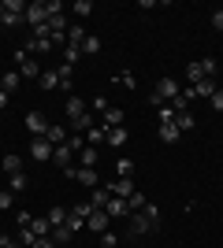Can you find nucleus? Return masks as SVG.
Listing matches in <instances>:
<instances>
[{
	"label": "nucleus",
	"instance_id": "1",
	"mask_svg": "<svg viewBox=\"0 0 223 248\" xmlns=\"http://www.w3.org/2000/svg\"><path fill=\"white\" fill-rule=\"evenodd\" d=\"M71 182H78V186H86V189H97L101 186V174H97V167H67L64 170Z\"/></svg>",
	"mask_w": 223,
	"mask_h": 248
},
{
	"label": "nucleus",
	"instance_id": "2",
	"mask_svg": "<svg viewBox=\"0 0 223 248\" xmlns=\"http://www.w3.org/2000/svg\"><path fill=\"white\" fill-rule=\"evenodd\" d=\"M22 22H30L34 30H37V26H45V22H49V4H45V0H34V4H26V15H22Z\"/></svg>",
	"mask_w": 223,
	"mask_h": 248
},
{
	"label": "nucleus",
	"instance_id": "3",
	"mask_svg": "<svg viewBox=\"0 0 223 248\" xmlns=\"http://www.w3.org/2000/svg\"><path fill=\"white\" fill-rule=\"evenodd\" d=\"M179 93H182V89H179V82H175L171 74H164V78H160V82H156V89H153V96H156L160 104L175 100V96H179Z\"/></svg>",
	"mask_w": 223,
	"mask_h": 248
},
{
	"label": "nucleus",
	"instance_id": "4",
	"mask_svg": "<svg viewBox=\"0 0 223 248\" xmlns=\"http://www.w3.org/2000/svg\"><path fill=\"white\" fill-rule=\"evenodd\" d=\"M153 230H156V222H153L145 211H134V215H130V237H145Z\"/></svg>",
	"mask_w": 223,
	"mask_h": 248
},
{
	"label": "nucleus",
	"instance_id": "5",
	"mask_svg": "<svg viewBox=\"0 0 223 248\" xmlns=\"http://www.w3.org/2000/svg\"><path fill=\"white\" fill-rule=\"evenodd\" d=\"M15 63H19V67H22V78H41V71H45V67H41V63H37V60H34V56H26V52H15Z\"/></svg>",
	"mask_w": 223,
	"mask_h": 248
},
{
	"label": "nucleus",
	"instance_id": "6",
	"mask_svg": "<svg viewBox=\"0 0 223 248\" xmlns=\"http://www.w3.org/2000/svg\"><path fill=\"white\" fill-rule=\"evenodd\" d=\"M49 126H52V123H49L41 111H30V115H26V130H30L34 137H45V134H49Z\"/></svg>",
	"mask_w": 223,
	"mask_h": 248
},
{
	"label": "nucleus",
	"instance_id": "7",
	"mask_svg": "<svg viewBox=\"0 0 223 248\" xmlns=\"http://www.w3.org/2000/svg\"><path fill=\"white\" fill-rule=\"evenodd\" d=\"M190 89H193V100H201V96H205V100H212L216 89H220V82H216V78H201V82L190 85Z\"/></svg>",
	"mask_w": 223,
	"mask_h": 248
},
{
	"label": "nucleus",
	"instance_id": "8",
	"mask_svg": "<svg viewBox=\"0 0 223 248\" xmlns=\"http://www.w3.org/2000/svg\"><path fill=\"white\" fill-rule=\"evenodd\" d=\"M71 159H74V148H71V145H56V148H52V163L60 167V170H67V167H74Z\"/></svg>",
	"mask_w": 223,
	"mask_h": 248
},
{
	"label": "nucleus",
	"instance_id": "9",
	"mask_svg": "<svg viewBox=\"0 0 223 248\" xmlns=\"http://www.w3.org/2000/svg\"><path fill=\"white\" fill-rule=\"evenodd\" d=\"M108 222H112V218H108V211H104V207H93V215L86 218V226L93 230V233H104V230H108Z\"/></svg>",
	"mask_w": 223,
	"mask_h": 248
},
{
	"label": "nucleus",
	"instance_id": "10",
	"mask_svg": "<svg viewBox=\"0 0 223 248\" xmlns=\"http://www.w3.org/2000/svg\"><path fill=\"white\" fill-rule=\"evenodd\" d=\"M108 189H112V197H119V200H127L130 193H134V182H130V178H116V182H108Z\"/></svg>",
	"mask_w": 223,
	"mask_h": 248
},
{
	"label": "nucleus",
	"instance_id": "11",
	"mask_svg": "<svg viewBox=\"0 0 223 248\" xmlns=\"http://www.w3.org/2000/svg\"><path fill=\"white\" fill-rule=\"evenodd\" d=\"M104 211H108V218H130V207H127V200H119V197H112L104 204Z\"/></svg>",
	"mask_w": 223,
	"mask_h": 248
},
{
	"label": "nucleus",
	"instance_id": "12",
	"mask_svg": "<svg viewBox=\"0 0 223 248\" xmlns=\"http://www.w3.org/2000/svg\"><path fill=\"white\" fill-rule=\"evenodd\" d=\"M30 155L45 163V159H52V145H49L45 137H34V145H30Z\"/></svg>",
	"mask_w": 223,
	"mask_h": 248
},
{
	"label": "nucleus",
	"instance_id": "13",
	"mask_svg": "<svg viewBox=\"0 0 223 248\" xmlns=\"http://www.w3.org/2000/svg\"><path fill=\"white\" fill-rule=\"evenodd\" d=\"M127 123V115H123V108H108L104 111V130H116V126Z\"/></svg>",
	"mask_w": 223,
	"mask_h": 248
},
{
	"label": "nucleus",
	"instance_id": "14",
	"mask_svg": "<svg viewBox=\"0 0 223 248\" xmlns=\"http://www.w3.org/2000/svg\"><path fill=\"white\" fill-rule=\"evenodd\" d=\"M104 141H108L112 148H123V145L130 141V134L123 130V126H116V130H108V134H104Z\"/></svg>",
	"mask_w": 223,
	"mask_h": 248
},
{
	"label": "nucleus",
	"instance_id": "15",
	"mask_svg": "<svg viewBox=\"0 0 223 248\" xmlns=\"http://www.w3.org/2000/svg\"><path fill=\"white\" fill-rule=\"evenodd\" d=\"M179 137H182V130L175 123H164V126H160V141H164V145H175Z\"/></svg>",
	"mask_w": 223,
	"mask_h": 248
},
{
	"label": "nucleus",
	"instance_id": "16",
	"mask_svg": "<svg viewBox=\"0 0 223 248\" xmlns=\"http://www.w3.org/2000/svg\"><path fill=\"white\" fill-rule=\"evenodd\" d=\"M86 37H89V33L82 30V22H71V26H67V45H78V48H82Z\"/></svg>",
	"mask_w": 223,
	"mask_h": 248
},
{
	"label": "nucleus",
	"instance_id": "17",
	"mask_svg": "<svg viewBox=\"0 0 223 248\" xmlns=\"http://www.w3.org/2000/svg\"><path fill=\"white\" fill-rule=\"evenodd\" d=\"M19 85H22V74L19 71H8L4 78H0V89H4V93H15Z\"/></svg>",
	"mask_w": 223,
	"mask_h": 248
},
{
	"label": "nucleus",
	"instance_id": "18",
	"mask_svg": "<svg viewBox=\"0 0 223 248\" xmlns=\"http://www.w3.org/2000/svg\"><path fill=\"white\" fill-rule=\"evenodd\" d=\"M93 126H97V119H93V111H86L82 115V119H74V123H71V130H78V134H89V130H93Z\"/></svg>",
	"mask_w": 223,
	"mask_h": 248
},
{
	"label": "nucleus",
	"instance_id": "19",
	"mask_svg": "<svg viewBox=\"0 0 223 248\" xmlns=\"http://www.w3.org/2000/svg\"><path fill=\"white\" fill-rule=\"evenodd\" d=\"M30 233H34V237H49V233H52L49 215H45V218H34V222H30Z\"/></svg>",
	"mask_w": 223,
	"mask_h": 248
},
{
	"label": "nucleus",
	"instance_id": "20",
	"mask_svg": "<svg viewBox=\"0 0 223 248\" xmlns=\"http://www.w3.org/2000/svg\"><path fill=\"white\" fill-rule=\"evenodd\" d=\"M71 241H74L71 226H52V245H71Z\"/></svg>",
	"mask_w": 223,
	"mask_h": 248
},
{
	"label": "nucleus",
	"instance_id": "21",
	"mask_svg": "<svg viewBox=\"0 0 223 248\" xmlns=\"http://www.w3.org/2000/svg\"><path fill=\"white\" fill-rule=\"evenodd\" d=\"M45 141H49V145H67V130L64 126H49V134H45Z\"/></svg>",
	"mask_w": 223,
	"mask_h": 248
},
{
	"label": "nucleus",
	"instance_id": "22",
	"mask_svg": "<svg viewBox=\"0 0 223 248\" xmlns=\"http://www.w3.org/2000/svg\"><path fill=\"white\" fill-rule=\"evenodd\" d=\"M82 115H86V104L78 100V96H71V100H67V119L74 123V119H82Z\"/></svg>",
	"mask_w": 223,
	"mask_h": 248
},
{
	"label": "nucleus",
	"instance_id": "23",
	"mask_svg": "<svg viewBox=\"0 0 223 248\" xmlns=\"http://www.w3.org/2000/svg\"><path fill=\"white\" fill-rule=\"evenodd\" d=\"M41 89H60V71H41Z\"/></svg>",
	"mask_w": 223,
	"mask_h": 248
},
{
	"label": "nucleus",
	"instance_id": "24",
	"mask_svg": "<svg viewBox=\"0 0 223 248\" xmlns=\"http://www.w3.org/2000/svg\"><path fill=\"white\" fill-rule=\"evenodd\" d=\"M145 204H149V200L141 197V189H134V193L127 197V207H130V215H134V211H145Z\"/></svg>",
	"mask_w": 223,
	"mask_h": 248
},
{
	"label": "nucleus",
	"instance_id": "25",
	"mask_svg": "<svg viewBox=\"0 0 223 248\" xmlns=\"http://www.w3.org/2000/svg\"><path fill=\"white\" fill-rule=\"evenodd\" d=\"M71 11L78 15V19H89V15H93V0H74Z\"/></svg>",
	"mask_w": 223,
	"mask_h": 248
},
{
	"label": "nucleus",
	"instance_id": "26",
	"mask_svg": "<svg viewBox=\"0 0 223 248\" xmlns=\"http://www.w3.org/2000/svg\"><path fill=\"white\" fill-rule=\"evenodd\" d=\"M67 26H71L67 15H49V30H52V33H67Z\"/></svg>",
	"mask_w": 223,
	"mask_h": 248
},
{
	"label": "nucleus",
	"instance_id": "27",
	"mask_svg": "<svg viewBox=\"0 0 223 248\" xmlns=\"http://www.w3.org/2000/svg\"><path fill=\"white\" fill-rule=\"evenodd\" d=\"M108 200H112V193H108V189H101V186H97V189H93V197H89V204H93V207H104Z\"/></svg>",
	"mask_w": 223,
	"mask_h": 248
},
{
	"label": "nucleus",
	"instance_id": "28",
	"mask_svg": "<svg viewBox=\"0 0 223 248\" xmlns=\"http://www.w3.org/2000/svg\"><path fill=\"white\" fill-rule=\"evenodd\" d=\"M8 189L11 193H22V189H26V174H22V170L19 174H8Z\"/></svg>",
	"mask_w": 223,
	"mask_h": 248
},
{
	"label": "nucleus",
	"instance_id": "29",
	"mask_svg": "<svg viewBox=\"0 0 223 248\" xmlns=\"http://www.w3.org/2000/svg\"><path fill=\"white\" fill-rule=\"evenodd\" d=\"M104 134H108V130H104V126H93V130H89V134H86V145H101V141H104Z\"/></svg>",
	"mask_w": 223,
	"mask_h": 248
},
{
	"label": "nucleus",
	"instance_id": "30",
	"mask_svg": "<svg viewBox=\"0 0 223 248\" xmlns=\"http://www.w3.org/2000/svg\"><path fill=\"white\" fill-rule=\"evenodd\" d=\"M197 63H201V74H205V78H212V74L220 71V63H216L212 56H205V60H197Z\"/></svg>",
	"mask_w": 223,
	"mask_h": 248
},
{
	"label": "nucleus",
	"instance_id": "31",
	"mask_svg": "<svg viewBox=\"0 0 223 248\" xmlns=\"http://www.w3.org/2000/svg\"><path fill=\"white\" fill-rule=\"evenodd\" d=\"M116 170L119 178H134V159H116Z\"/></svg>",
	"mask_w": 223,
	"mask_h": 248
},
{
	"label": "nucleus",
	"instance_id": "32",
	"mask_svg": "<svg viewBox=\"0 0 223 248\" xmlns=\"http://www.w3.org/2000/svg\"><path fill=\"white\" fill-rule=\"evenodd\" d=\"M82 52H86V56H97V52H101V37H93V33H89V37L82 41Z\"/></svg>",
	"mask_w": 223,
	"mask_h": 248
},
{
	"label": "nucleus",
	"instance_id": "33",
	"mask_svg": "<svg viewBox=\"0 0 223 248\" xmlns=\"http://www.w3.org/2000/svg\"><path fill=\"white\" fill-rule=\"evenodd\" d=\"M78 56H82V48H78V45H64V60H67V67H74V63H78Z\"/></svg>",
	"mask_w": 223,
	"mask_h": 248
},
{
	"label": "nucleus",
	"instance_id": "34",
	"mask_svg": "<svg viewBox=\"0 0 223 248\" xmlns=\"http://www.w3.org/2000/svg\"><path fill=\"white\" fill-rule=\"evenodd\" d=\"M175 126H179V130H193L197 123H193V115H190V111H179V115H175Z\"/></svg>",
	"mask_w": 223,
	"mask_h": 248
},
{
	"label": "nucleus",
	"instance_id": "35",
	"mask_svg": "<svg viewBox=\"0 0 223 248\" xmlns=\"http://www.w3.org/2000/svg\"><path fill=\"white\" fill-rule=\"evenodd\" d=\"M4 170H8V174H19V170H22V159H19V155H4Z\"/></svg>",
	"mask_w": 223,
	"mask_h": 248
},
{
	"label": "nucleus",
	"instance_id": "36",
	"mask_svg": "<svg viewBox=\"0 0 223 248\" xmlns=\"http://www.w3.org/2000/svg\"><path fill=\"white\" fill-rule=\"evenodd\" d=\"M49 222H52V226H64L67 222V207H52V211H49Z\"/></svg>",
	"mask_w": 223,
	"mask_h": 248
},
{
	"label": "nucleus",
	"instance_id": "37",
	"mask_svg": "<svg viewBox=\"0 0 223 248\" xmlns=\"http://www.w3.org/2000/svg\"><path fill=\"white\" fill-rule=\"evenodd\" d=\"M82 167H97V148H93V145L82 148Z\"/></svg>",
	"mask_w": 223,
	"mask_h": 248
},
{
	"label": "nucleus",
	"instance_id": "38",
	"mask_svg": "<svg viewBox=\"0 0 223 248\" xmlns=\"http://www.w3.org/2000/svg\"><path fill=\"white\" fill-rule=\"evenodd\" d=\"M186 78H190L193 85H197V82H201V78H205V74H201V63H197V60H193L190 67H186Z\"/></svg>",
	"mask_w": 223,
	"mask_h": 248
},
{
	"label": "nucleus",
	"instance_id": "39",
	"mask_svg": "<svg viewBox=\"0 0 223 248\" xmlns=\"http://www.w3.org/2000/svg\"><path fill=\"white\" fill-rule=\"evenodd\" d=\"M11 204H15V193H11V189H0V211H11Z\"/></svg>",
	"mask_w": 223,
	"mask_h": 248
},
{
	"label": "nucleus",
	"instance_id": "40",
	"mask_svg": "<svg viewBox=\"0 0 223 248\" xmlns=\"http://www.w3.org/2000/svg\"><path fill=\"white\" fill-rule=\"evenodd\" d=\"M156 111H160V126H164V123H175V111H171V104H160Z\"/></svg>",
	"mask_w": 223,
	"mask_h": 248
},
{
	"label": "nucleus",
	"instance_id": "41",
	"mask_svg": "<svg viewBox=\"0 0 223 248\" xmlns=\"http://www.w3.org/2000/svg\"><path fill=\"white\" fill-rule=\"evenodd\" d=\"M116 245H119V237L112 230H104V233H101V248H116Z\"/></svg>",
	"mask_w": 223,
	"mask_h": 248
},
{
	"label": "nucleus",
	"instance_id": "42",
	"mask_svg": "<svg viewBox=\"0 0 223 248\" xmlns=\"http://www.w3.org/2000/svg\"><path fill=\"white\" fill-rule=\"evenodd\" d=\"M0 22H4V26H19L22 15H15V11H4V15H0Z\"/></svg>",
	"mask_w": 223,
	"mask_h": 248
},
{
	"label": "nucleus",
	"instance_id": "43",
	"mask_svg": "<svg viewBox=\"0 0 223 248\" xmlns=\"http://www.w3.org/2000/svg\"><path fill=\"white\" fill-rule=\"evenodd\" d=\"M0 248H22V245H19V237H8V233H4V237H0Z\"/></svg>",
	"mask_w": 223,
	"mask_h": 248
},
{
	"label": "nucleus",
	"instance_id": "44",
	"mask_svg": "<svg viewBox=\"0 0 223 248\" xmlns=\"http://www.w3.org/2000/svg\"><path fill=\"white\" fill-rule=\"evenodd\" d=\"M212 30H220V33H223V8H220V11H212Z\"/></svg>",
	"mask_w": 223,
	"mask_h": 248
},
{
	"label": "nucleus",
	"instance_id": "45",
	"mask_svg": "<svg viewBox=\"0 0 223 248\" xmlns=\"http://www.w3.org/2000/svg\"><path fill=\"white\" fill-rule=\"evenodd\" d=\"M15 222H19V226H30L34 215H30V211H19V215H15Z\"/></svg>",
	"mask_w": 223,
	"mask_h": 248
},
{
	"label": "nucleus",
	"instance_id": "46",
	"mask_svg": "<svg viewBox=\"0 0 223 248\" xmlns=\"http://www.w3.org/2000/svg\"><path fill=\"white\" fill-rule=\"evenodd\" d=\"M145 215L153 218V222H160V207H156V204H145Z\"/></svg>",
	"mask_w": 223,
	"mask_h": 248
},
{
	"label": "nucleus",
	"instance_id": "47",
	"mask_svg": "<svg viewBox=\"0 0 223 248\" xmlns=\"http://www.w3.org/2000/svg\"><path fill=\"white\" fill-rule=\"evenodd\" d=\"M212 108H216V111H223V85L216 89V96H212Z\"/></svg>",
	"mask_w": 223,
	"mask_h": 248
},
{
	"label": "nucleus",
	"instance_id": "48",
	"mask_svg": "<svg viewBox=\"0 0 223 248\" xmlns=\"http://www.w3.org/2000/svg\"><path fill=\"white\" fill-rule=\"evenodd\" d=\"M93 108H97L101 115H104V111H108V100H104V96H93Z\"/></svg>",
	"mask_w": 223,
	"mask_h": 248
},
{
	"label": "nucleus",
	"instance_id": "49",
	"mask_svg": "<svg viewBox=\"0 0 223 248\" xmlns=\"http://www.w3.org/2000/svg\"><path fill=\"white\" fill-rule=\"evenodd\" d=\"M34 248H56V245H52V237H37V241H34Z\"/></svg>",
	"mask_w": 223,
	"mask_h": 248
},
{
	"label": "nucleus",
	"instance_id": "50",
	"mask_svg": "<svg viewBox=\"0 0 223 248\" xmlns=\"http://www.w3.org/2000/svg\"><path fill=\"white\" fill-rule=\"evenodd\" d=\"M11 104V93H4V89H0V108H8Z\"/></svg>",
	"mask_w": 223,
	"mask_h": 248
},
{
	"label": "nucleus",
	"instance_id": "51",
	"mask_svg": "<svg viewBox=\"0 0 223 248\" xmlns=\"http://www.w3.org/2000/svg\"><path fill=\"white\" fill-rule=\"evenodd\" d=\"M220 74H223V71H220Z\"/></svg>",
	"mask_w": 223,
	"mask_h": 248
}]
</instances>
